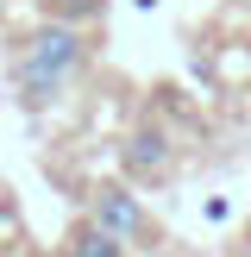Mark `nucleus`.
<instances>
[{
    "instance_id": "f257e3e1",
    "label": "nucleus",
    "mask_w": 251,
    "mask_h": 257,
    "mask_svg": "<svg viewBox=\"0 0 251 257\" xmlns=\"http://www.w3.org/2000/svg\"><path fill=\"white\" fill-rule=\"evenodd\" d=\"M88 63H94V44H88L82 25L44 19V25H32V32L7 50V88H13V100H19L25 113H50L88 75Z\"/></svg>"
},
{
    "instance_id": "f03ea898",
    "label": "nucleus",
    "mask_w": 251,
    "mask_h": 257,
    "mask_svg": "<svg viewBox=\"0 0 251 257\" xmlns=\"http://www.w3.org/2000/svg\"><path fill=\"white\" fill-rule=\"evenodd\" d=\"M88 220H100L113 238H126V245H145L151 238V213H145V201L132 195V182H94L88 188Z\"/></svg>"
},
{
    "instance_id": "20e7f679",
    "label": "nucleus",
    "mask_w": 251,
    "mask_h": 257,
    "mask_svg": "<svg viewBox=\"0 0 251 257\" xmlns=\"http://www.w3.org/2000/svg\"><path fill=\"white\" fill-rule=\"evenodd\" d=\"M126 251H132V245H126V238H113L107 226L88 220V213L69 226V238H63V257H126Z\"/></svg>"
},
{
    "instance_id": "7ed1b4c3",
    "label": "nucleus",
    "mask_w": 251,
    "mask_h": 257,
    "mask_svg": "<svg viewBox=\"0 0 251 257\" xmlns=\"http://www.w3.org/2000/svg\"><path fill=\"white\" fill-rule=\"evenodd\" d=\"M119 163H126V176H132V182H163V176L176 170V151H170V132H163V125H138V132L126 138Z\"/></svg>"
}]
</instances>
